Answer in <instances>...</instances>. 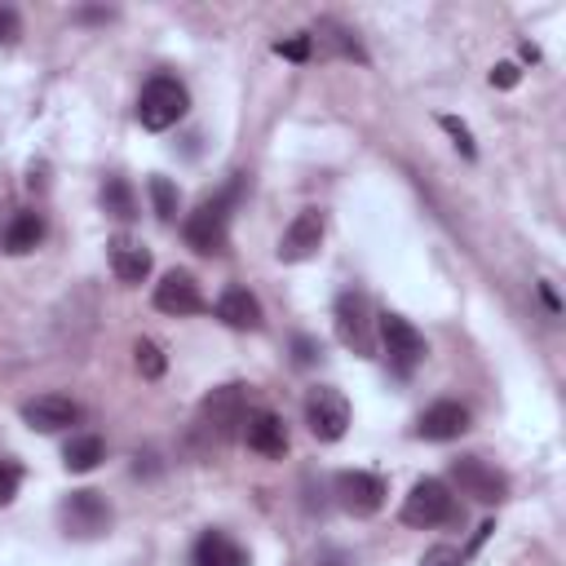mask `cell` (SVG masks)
I'll return each mask as SVG.
<instances>
[{
	"mask_svg": "<svg viewBox=\"0 0 566 566\" xmlns=\"http://www.w3.org/2000/svg\"><path fill=\"white\" fill-rule=\"evenodd\" d=\"M155 310H164V314H199L203 310V292H199V283H195V274L190 270H168L159 283H155Z\"/></svg>",
	"mask_w": 566,
	"mask_h": 566,
	"instance_id": "13",
	"label": "cell"
},
{
	"mask_svg": "<svg viewBox=\"0 0 566 566\" xmlns=\"http://www.w3.org/2000/svg\"><path fill=\"white\" fill-rule=\"evenodd\" d=\"M318 358H323V345H318L314 336H305V332L292 336V363H296V367H314Z\"/></svg>",
	"mask_w": 566,
	"mask_h": 566,
	"instance_id": "27",
	"label": "cell"
},
{
	"mask_svg": "<svg viewBox=\"0 0 566 566\" xmlns=\"http://www.w3.org/2000/svg\"><path fill=\"white\" fill-rule=\"evenodd\" d=\"M243 442L256 451V455H270V460H279L283 451H287V424H283V416H274V411H248V420H243Z\"/></svg>",
	"mask_w": 566,
	"mask_h": 566,
	"instance_id": "15",
	"label": "cell"
},
{
	"mask_svg": "<svg viewBox=\"0 0 566 566\" xmlns=\"http://www.w3.org/2000/svg\"><path fill=\"white\" fill-rule=\"evenodd\" d=\"M464 429H469V407H460V402H451V398L424 407V416L416 420V433H420L424 442H451V438H460Z\"/></svg>",
	"mask_w": 566,
	"mask_h": 566,
	"instance_id": "14",
	"label": "cell"
},
{
	"mask_svg": "<svg viewBox=\"0 0 566 566\" xmlns=\"http://www.w3.org/2000/svg\"><path fill=\"white\" fill-rule=\"evenodd\" d=\"M80 420V402L66 394H40L31 402H22V424L35 433H62Z\"/></svg>",
	"mask_w": 566,
	"mask_h": 566,
	"instance_id": "11",
	"label": "cell"
},
{
	"mask_svg": "<svg viewBox=\"0 0 566 566\" xmlns=\"http://www.w3.org/2000/svg\"><path fill=\"white\" fill-rule=\"evenodd\" d=\"M239 190H243V177H234L221 195L203 199V203L186 217V243H190L195 252H203V256L226 252V243H230V208L239 203Z\"/></svg>",
	"mask_w": 566,
	"mask_h": 566,
	"instance_id": "1",
	"label": "cell"
},
{
	"mask_svg": "<svg viewBox=\"0 0 566 566\" xmlns=\"http://www.w3.org/2000/svg\"><path fill=\"white\" fill-rule=\"evenodd\" d=\"M318 243H323V212L318 208H301L292 217V226L283 230V239H279V261H287V265L310 261L318 252Z\"/></svg>",
	"mask_w": 566,
	"mask_h": 566,
	"instance_id": "12",
	"label": "cell"
},
{
	"mask_svg": "<svg viewBox=\"0 0 566 566\" xmlns=\"http://www.w3.org/2000/svg\"><path fill=\"white\" fill-rule=\"evenodd\" d=\"M190 562L195 566H252L248 562V548L234 544L226 531H203L195 539V548H190Z\"/></svg>",
	"mask_w": 566,
	"mask_h": 566,
	"instance_id": "17",
	"label": "cell"
},
{
	"mask_svg": "<svg viewBox=\"0 0 566 566\" xmlns=\"http://www.w3.org/2000/svg\"><path fill=\"white\" fill-rule=\"evenodd\" d=\"M451 482L460 486V495L478 500V504H500L509 495V478L500 469H491L482 455H460L451 460Z\"/></svg>",
	"mask_w": 566,
	"mask_h": 566,
	"instance_id": "10",
	"label": "cell"
},
{
	"mask_svg": "<svg viewBox=\"0 0 566 566\" xmlns=\"http://www.w3.org/2000/svg\"><path fill=\"white\" fill-rule=\"evenodd\" d=\"M111 522H115V513H111L106 495H97V491H88V486L62 495V504H57V526H62V535H71V539H97V535L111 531Z\"/></svg>",
	"mask_w": 566,
	"mask_h": 566,
	"instance_id": "4",
	"label": "cell"
},
{
	"mask_svg": "<svg viewBox=\"0 0 566 566\" xmlns=\"http://www.w3.org/2000/svg\"><path fill=\"white\" fill-rule=\"evenodd\" d=\"M438 124H442V128L451 133V142H455V150H460L464 159H473V155H478V146H473V133H469V124H460L455 115H442Z\"/></svg>",
	"mask_w": 566,
	"mask_h": 566,
	"instance_id": "25",
	"label": "cell"
},
{
	"mask_svg": "<svg viewBox=\"0 0 566 566\" xmlns=\"http://www.w3.org/2000/svg\"><path fill=\"white\" fill-rule=\"evenodd\" d=\"M491 531H495V522H482V526L473 531V539H469V553H473V548H478V544H482V539H486Z\"/></svg>",
	"mask_w": 566,
	"mask_h": 566,
	"instance_id": "33",
	"label": "cell"
},
{
	"mask_svg": "<svg viewBox=\"0 0 566 566\" xmlns=\"http://www.w3.org/2000/svg\"><path fill=\"white\" fill-rule=\"evenodd\" d=\"M248 420V389L243 385H217L203 402H199V424L217 438H234Z\"/></svg>",
	"mask_w": 566,
	"mask_h": 566,
	"instance_id": "8",
	"label": "cell"
},
{
	"mask_svg": "<svg viewBox=\"0 0 566 566\" xmlns=\"http://www.w3.org/2000/svg\"><path fill=\"white\" fill-rule=\"evenodd\" d=\"M186 106H190V93L177 75H150L137 97V124L150 133H164L186 115Z\"/></svg>",
	"mask_w": 566,
	"mask_h": 566,
	"instance_id": "2",
	"label": "cell"
},
{
	"mask_svg": "<svg viewBox=\"0 0 566 566\" xmlns=\"http://www.w3.org/2000/svg\"><path fill=\"white\" fill-rule=\"evenodd\" d=\"M274 53H279V57H287V62H310L314 40H310V35H287V40H279V44H274Z\"/></svg>",
	"mask_w": 566,
	"mask_h": 566,
	"instance_id": "26",
	"label": "cell"
},
{
	"mask_svg": "<svg viewBox=\"0 0 566 566\" xmlns=\"http://www.w3.org/2000/svg\"><path fill=\"white\" fill-rule=\"evenodd\" d=\"M18 482H22V469L13 460H0V504H9L18 495Z\"/></svg>",
	"mask_w": 566,
	"mask_h": 566,
	"instance_id": "29",
	"label": "cell"
},
{
	"mask_svg": "<svg viewBox=\"0 0 566 566\" xmlns=\"http://www.w3.org/2000/svg\"><path fill=\"white\" fill-rule=\"evenodd\" d=\"M451 513H455V495L442 478H420L402 500V522L416 531H429V526L447 522Z\"/></svg>",
	"mask_w": 566,
	"mask_h": 566,
	"instance_id": "6",
	"label": "cell"
},
{
	"mask_svg": "<svg viewBox=\"0 0 566 566\" xmlns=\"http://www.w3.org/2000/svg\"><path fill=\"white\" fill-rule=\"evenodd\" d=\"M133 363H137V371H142L146 380H159V376H164V367H168L164 349H159L155 340H146V336L133 345Z\"/></svg>",
	"mask_w": 566,
	"mask_h": 566,
	"instance_id": "24",
	"label": "cell"
},
{
	"mask_svg": "<svg viewBox=\"0 0 566 566\" xmlns=\"http://www.w3.org/2000/svg\"><path fill=\"white\" fill-rule=\"evenodd\" d=\"M146 190H150L155 217H159V221H172V217H177V186H172L168 177H159V172H155V177L146 181Z\"/></svg>",
	"mask_w": 566,
	"mask_h": 566,
	"instance_id": "23",
	"label": "cell"
},
{
	"mask_svg": "<svg viewBox=\"0 0 566 566\" xmlns=\"http://www.w3.org/2000/svg\"><path fill=\"white\" fill-rule=\"evenodd\" d=\"M332 318H336V340L345 349H354L358 358H371L376 354V318H371V301L367 292L358 287H345L332 305Z\"/></svg>",
	"mask_w": 566,
	"mask_h": 566,
	"instance_id": "3",
	"label": "cell"
},
{
	"mask_svg": "<svg viewBox=\"0 0 566 566\" xmlns=\"http://www.w3.org/2000/svg\"><path fill=\"white\" fill-rule=\"evenodd\" d=\"M517 80H522L517 62H495V66H491V84H495V88H513Z\"/></svg>",
	"mask_w": 566,
	"mask_h": 566,
	"instance_id": "30",
	"label": "cell"
},
{
	"mask_svg": "<svg viewBox=\"0 0 566 566\" xmlns=\"http://www.w3.org/2000/svg\"><path fill=\"white\" fill-rule=\"evenodd\" d=\"M40 239H44V217H40L35 208L13 212V221L4 226V252H13V256L35 252V248H40Z\"/></svg>",
	"mask_w": 566,
	"mask_h": 566,
	"instance_id": "19",
	"label": "cell"
},
{
	"mask_svg": "<svg viewBox=\"0 0 566 566\" xmlns=\"http://www.w3.org/2000/svg\"><path fill=\"white\" fill-rule=\"evenodd\" d=\"M420 566H460V553L447 548V544H438V548H429V553L420 557Z\"/></svg>",
	"mask_w": 566,
	"mask_h": 566,
	"instance_id": "31",
	"label": "cell"
},
{
	"mask_svg": "<svg viewBox=\"0 0 566 566\" xmlns=\"http://www.w3.org/2000/svg\"><path fill=\"white\" fill-rule=\"evenodd\" d=\"M106 460V442L97 433H71V442L62 447V464L71 473H93Z\"/></svg>",
	"mask_w": 566,
	"mask_h": 566,
	"instance_id": "20",
	"label": "cell"
},
{
	"mask_svg": "<svg viewBox=\"0 0 566 566\" xmlns=\"http://www.w3.org/2000/svg\"><path fill=\"white\" fill-rule=\"evenodd\" d=\"M314 44L323 40V44H332L336 53H345V57H354V62H363V49H358V40L345 31V27H336V22H318V35H310Z\"/></svg>",
	"mask_w": 566,
	"mask_h": 566,
	"instance_id": "22",
	"label": "cell"
},
{
	"mask_svg": "<svg viewBox=\"0 0 566 566\" xmlns=\"http://www.w3.org/2000/svg\"><path fill=\"white\" fill-rule=\"evenodd\" d=\"M106 256H111V270H115L119 283H142L150 274V265H155L150 261V248L137 243V239H128V234H115L106 243Z\"/></svg>",
	"mask_w": 566,
	"mask_h": 566,
	"instance_id": "16",
	"label": "cell"
},
{
	"mask_svg": "<svg viewBox=\"0 0 566 566\" xmlns=\"http://www.w3.org/2000/svg\"><path fill=\"white\" fill-rule=\"evenodd\" d=\"M376 332H380V345H385L389 367H394L398 376H411V371L420 367V358L429 354V349H424V336H420L402 314H394V310H385V314L376 318Z\"/></svg>",
	"mask_w": 566,
	"mask_h": 566,
	"instance_id": "5",
	"label": "cell"
},
{
	"mask_svg": "<svg viewBox=\"0 0 566 566\" xmlns=\"http://www.w3.org/2000/svg\"><path fill=\"white\" fill-rule=\"evenodd\" d=\"M18 35H22V18H18V9H13V4H0V44L9 49V44H18Z\"/></svg>",
	"mask_w": 566,
	"mask_h": 566,
	"instance_id": "28",
	"label": "cell"
},
{
	"mask_svg": "<svg viewBox=\"0 0 566 566\" xmlns=\"http://www.w3.org/2000/svg\"><path fill=\"white\" fill-rule=\"evenodd\" d=\"M102 208H106L111 217H119V221H133V217H137V195H133V186H128L124 177H106V181H102Z\"/></svg>",
	"mask_w": 566,
	"mask_h": 566,
	"instance_id": "21",
	"label": "cell"
},
{
	"mask_svg": "<svg viewBox=\"0 0 566 566\" xmlns=\"http://www.w3.org/2000/svg\"><path fill=\"white\" fill-rule=\"evenodd\" d=\"M522 57H526V62H539V49H535L531 40H522Z\"/></svg>",
	"mask_w": 566,
	"mask_h": 566,
	"instance_id": "34",
	"label": "cell"
},
{
	"mask_svg": "<svg viewBox=\"0 0 566 566\" xmlns=\"http://www.w3.org/2000/svg\"><path fill=\"white\" fill-rule=\"evenodd\" d=\"M305 424L318 442H336L349 429V402L336 385H314L305 394Z\"/></svg>",
	"mask_w": 566,
	"mask_h": 566,
	"instance_id": "7",
	"label": "cell"
},
{
	"mask_svg": "<svg viewBox=\"0 0 566 566\" xmlns=\"http://www.w3.org/2000/svg\"><path fill=\"white\" fill-rule=\"evenodd\" d=\"M539 301H544V305H548V310H553V314H557V310H562V305H557V292H553V287H548V283H539Z\"/></svg>",
	"mask_w": 566,
	"mask_h": 566,
	"instance_id": "32",
	"label": "cell"
},
{
	"mask_svg": "<svg viewBox=\"0 0 566 566\" xmlns=\"http://www.w3.org/2000/svg\"><path fill=\"white\" fill-rule=\"evenodd\" d=\"M332 491H336V504H340L345 513H354V517L380 513V509H385V495H389L385 478H380V473H367V469H345V473H336Z\"/></svg>",
	"mask_w": 566,
	"mask_h": 566,
	"instance_id": "9",
	"label": "cell"
},
{
	"mask_svg": "<svg viewBox=\"0 0 566 566\" xmlns=\"http://www.w3.org/2000/svg\"><path fill=\"white\" fill-rule=\"evenodd\" d=\"M217 318H221L226 327L252 332V327H261V301H256L248 287H226V292L217 296Z\"/></svg>",
	"mask_w": 566,
	"mask_h": 566,
	"instance_id": "18",
	"label": "cell"
}]
</instances>
